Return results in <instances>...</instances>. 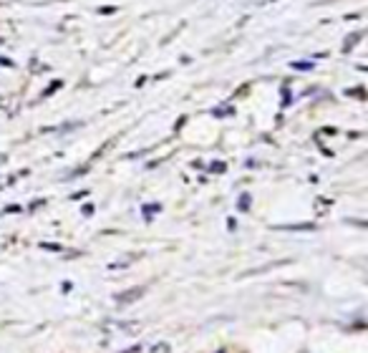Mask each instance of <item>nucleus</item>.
I'll return each instance as SVG.
<instances>
[]
</instances>
